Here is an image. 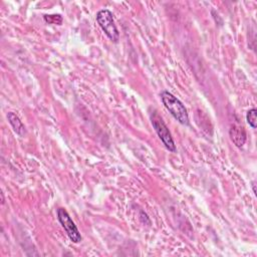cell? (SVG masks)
Returning <instances> with one entry per match:
<instances>
[{
  "instance_id": "1",
  "label": "cell",
  "mask_w": 257,
  "mask_h": 257,
  "mask_svg": "<svg viewBox=\"0 0 257 257\" xmlns=\"http://www.w3.org/2000/svg\"><path fill=\"white\" fill-rule=\"evenodd\" d=\"M161 99L165 108L169 111V112L174 117L176 121L184 126L189 125V116L187 109L185 108L183 103L173 96L171 93L164 91L161 94Z\"/></svg>"
},
{
  "instance_id": "2",
  "label": "cell",
  "mask_w": 257,
  "mask_h": 257,
  "mask_svg": "<svg viewBox=\"0 0 257 257\" xmlns=\"http://www.w3.org/2000/svg\"><path fill=\"white\" fill-rule=\"evenodd\" d=\"M96 22L102 28L105 34L112 41L118 42L120 39V33L113 21V16L109 9H102L96 13Z\"/></svg>"
},
{
  "instance_id": "3",
  "label": "cell",
  "mask_w": 257,
  "mask_h": 257,
  "mask_svg": "<svg viewBox=\"0 0 257 257\" xmlns=\"http://www.w3.org/2000/svg\"><path fill=\"white\" fill-rule=\"evenodd\" d=\"M151 122H152V125L155 128L157 135L159 136V138L163 142L165 147L171 152H176L177 149H176L175 142L172 138V135H171L169 128L167 125L165 124V122L163 121V119L160 117L159 113L156 111H154L151 113Z\"/></svg>"
},
{
  "instance_id": "4",
  "label": "cell",
  "mask_w": 257,
  "mask_h": 257,
  "mask_svg": "<svg viewBox=\"0 0 257 257\" xmlns=\"http://www.w3.org/2000/svg\"><path fill=\"white\" fill-rule=\"evenodd\" d=\"M58 219L60 223L62 224V226L64 227V229L65 230L70 241H73L74 243H80L82 237L78 229V227L76 226L75 222L71 220L69 214L64 208L58 209Z\"/></svg>"
},
{
  "instance_id": "5",
  "label": "cell",
  "mask_w": 257,
  "mask_h": 257,
  "mask_svg": "<svg viewBox=\"0 0 257 257\" xmlns=\"http://www.w3.org/2000/svg\"><path fill=\"white\" fill-rule=\"evenodd\" d=\"M229 135L231 141L234 143V145L238 148L243 147L246 142V132L243 127L233 125L229 131Z\"/></svg>"
},
{
  "instance_id": "6",
  "label": "cell",
  "mask_w": 257,
  "mask_h": 257,
  "mask_svg": "<svg viewBox=\"0 0 257 257\" xmlns=\"http://www.w3.org/2000/svg\"><path fill=\"white\" fill-rule=\"evenodd\" d=\"M7 120L9 122V124L11 125V127L13 128V131L16 132L18 136H20V137L23 138L26 135L25 126L20 121V119L18 118L17 115H16V113L12 112H9L7 113Z\"/></svg>"
},
{
  "instance_id": "7",
  "label": "cell",
  "mask_w": 257,
  "mask_h": 257,
  "mask_svg": "<svg viewBox=\"0 0 257 257\" xmlns=\"http://www.w3.org/2000/svg\"><path fill=\"white\" fill-rule=\"evenodd\" d=\"M257 110L256 109H251L247 112V115H246V121L248 123V125L252 128H256V123H257Z\"/></svg>"
},
{
  "instance_id": "8",
  "label": "cell",
  "mask_w": 257,
  "mask_h": 257,
  "mask_svg": "<svg viewBox=\"0 0 257 257\" xmlns=\"http://www.w3.org/2000/svg\"><path fill=\"white\" fill-rule=\"evenodd\" d=\"M45 20L46 22L49 23V24H58L61 25L63 23V17L60 16V14H47L45 16Z\"/></svg>"
},
{
  "instance_id": "9",
  "label": "cell",
  "mask_w": 257,
  "mask_h": 257,
  "mask_svg": "<svg viewBox=\"0 0 257 257\" xmlns=\"http://www.w3.org/2000/svg\"><path fill=\"white\" fill-rule=\"evenodd\" d=\"M255 186H256V185H255V182H252V189H253V193H254V195L256 196V189H255Z\"/></svg>"
}]
</instances>
